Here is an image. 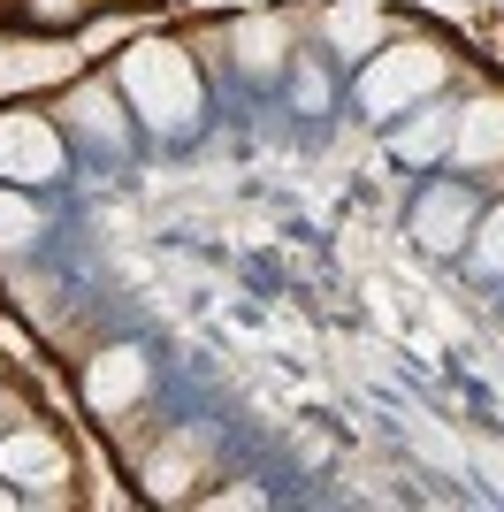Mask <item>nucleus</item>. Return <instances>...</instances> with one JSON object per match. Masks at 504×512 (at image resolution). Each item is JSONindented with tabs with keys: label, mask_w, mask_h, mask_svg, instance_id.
<instances>
[{
	"label": "nucleus",
	"mask_w": 504,
	"mask_h": 512,
	"mask_svg": "<svg viewBox=\"0 0 504 512\" xmlns=\"http://www.w3.org/2000/svg\"><path fill=\"white\" fill-rule=\"evenodd\" d=\"M451 138H459V115H420V123L398 130V161H436V153H451Z\"/></svg>",
	"instance_id": "6e6552de"
},
{
	"label": "nucleus",
	"mask_w": 504,
	"mask_h": 512,
	"mask_svg": "<svg viewBox=\"0 0 504 512\" xmlns=\"http://www.w3.org/2000/svg\"><path fill=\"white\" fill-rule=\"evenodd\" d=\"M123 92L153 130L199 123V69H191V54H176V46H161V39L123 54Z\"/></svg>",
	"instance_id": "f257e3e1"
},
{
	"label": "nucleus",
	"mask_w": 504,
	"mask_h": 512,
	"mask_svg": "<svg viewBox=\"0 0 504 512\" xmlns=\"http://www.w3.org/2000/svg\"><path fill=\"white\" fill-rule=\"evenodd\" d=\"M0 176L8 184H54L62 176V130L46 115H0Z\"/></svg>",
	"instance_id": "7ed1b4c3"
},
{
	"label": "nucleus",
	"mask_w": 504,
	"mask_h": 512,
	"mask_svg": "<svg viewBox=\"0 0 504 512\" xmlns=\"http://www.w3.org/2000/svg\"><path fill=\"white\" fill-rule=\"evenodd\" d=\"M138 390H146V352H130V344L100 352V360H92V375H84V398H92L100 413L138 406Z\"/></svg>",
	"instance_id": "423d86ee"
},
{
	"label": "nucleus",
	"mask_w": 504,
	"mask_h": 512,
	"mask_svg": "<svg viewBox=\"0 0 504 512\" xmlns=\"http://www.w3.org/2000/svg\"><path fill=\"white\" fill-rule=\"evenodd\" d=\"M31 237H39V207L16 199V192H0V253H23Z\"/></svg>",
	"instance_id": "9d476101"
},
{
	"label": "nucleus",
	"mask_w": 504,
	"mask_h": 512,
	"mask_svg": "<svg viewBox=\"0 0 504 512\" xmlns=\"http://www.w3.org/2000/svg\"><path fill=\"white\" fill-rule=\"evenodd\" d=\"M0 505H8V490H0Z\"/></svg>",
	"instance_id": "ddd939ff"
},
{
	"label": "nucleus",
	"mask_w": 504,
	"mask_h": 512,
	"mask_svg": "<svg viewBox=\"0 0 504 512\" xmlns=\"http://www.w3.org/2000/svg\"><path fill=\"white\" fill-rule=\"evenodd\" d=\"M237 62H245V69H275V62H283V23H275V16L237 23Z\"/></svg>",
	"instance_id": "1a4fd4ad"
},
{
	"label": "nucleus",
	"mask_w": 504,
	"mask_h": 512,
	"mask_svg": "<svg viewBox=\"0 0 504 512\" xmlns=\"http://www.w3.org/2000/svg\"><path fill=\"white\" fill-rule=\"evenodd\" d=\"M436 85H443V54L405 39V46H382L375 62L359 69V107H367V115H405V107L428 100Z\"/></svg>",
	"instance_id": "f03ea898"
},
{
	"label": "nucleus",
	"mask_w": 504,
	"mask_h": 512,
	"mask_svg": "<svg viewBox=\"0 0 504 512\" xmlns=\"http://www.w3.org/2000/svg\"><path fill=\"white\" fill-rule=\"evenodd\" d=\"M474 222H482V214H474V199H466L459 184H436V192L413 199V245H420V253H436V260L466 253Z\"/></svg>",
	"instance_id": "20e7f679"
},
{
	"label": "nucleus",
	"mask_w": 504,
	"mask_h": 512,
	"mask_svg": "<svg viewBox=\"0 0 504 512\" xmlns=\"http://www.w3.org/2000/svg\"><path fill=\"white\" fill-rule=\"evenodd\" d=\"M77 115H84V130H92V138H123V123H115L107 92H84V100H77Z\"/></svg>",
	"instance_id": "f8f14e48"
},
{
	"label": "nucleus",
	"mask_w": 504,
	"mask_h": 512,
	"mask_svg": "<svg viewBox=\"0 0 504 512\" xmlns=\"http://www.w3.org/2000/svg\"><path fill=\"white\" fill-rule=\"evenodd\" d=\"M459 161H497L504 153V100H474L459 107V138H451Z\"/></svg>",
	"instance_id": "0eeeda50"
},
{
	"label": "nucleus",
	"mask_w": 504,
	"mask_h": 512,
	"mask_svg": "<svg viewBox=\"0 0 504 512\" xmlns=\"http://www.w3.org/2000/svg\"><path fill=\"white\" fill-rule=\"evenodd\" d=\"M0 482H23V490H54V482H69V459L54 436H39V428H16V436H0Z\"/></svg>",
	"instance_id": "39448f33"
},
{
	"label": "nucleus",
	"mask_w": 504,
	"mask_h": 512,
	"mask_svg": "<svg viewBox=\"0 0 504 512\" xmlns=\"http://www.w3.org/2000/svg\"><path fill=\"white\" fill-rule=\"evenodd\" d=\"M466 245H474V268H482V276L497 283V276H504V207H497V214H482Z\"/></svg>",
	"instance_id": "9b49d317"
}]
</instances>
